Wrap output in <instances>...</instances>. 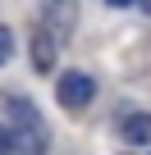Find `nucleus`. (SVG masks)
<instances>
[{"instance_id":"nucleus-1","label":"nucleus","mask_w":151,"mask_h":155,"mask_svg":"<svg viewBox=\"0 0 151 155\" xmlns=\"http://www.w3.org/2000/svg\"><path fill=\"white\" fill-rule=\"evenodd\" d=\"M5 110H9V146H14V155H50V128L37 114V105L23 101V96H9Z\"/></svg>"},{"instance_id":"nucleus-2","label":"nucleus","mask_w":151,"mask_h":155,"mask_svg":"<svg viewBox=\"0 0 151 155\" xmlns=\"http://www.w3.org/2000/svg\"><path fill=\"white\" fill-rule=\"evenodd\" d=\"M37 28H46L64 46L78 28V0H37Z\"/></svg>"},{"instance_id":"nucleus-3","label":"nucleus","mask_w":151,"mask_h":155,"mask_svg":"<svg viewBox=\"0 0 151 155\" xmlns=\"http://www.w3.org/2000/svg\"><path fill=\"white\" fill-rule=\"evenodd\" d=\"M55 101H60L64 110H73V114L87 110V105L96 101V78H92V73H78V68H69L60 82H55Z\"/></svg>"},{"instance_id":"nucleus-4","label":"nucleus","mask_w":151,"mask_h":155,"mask_svg":"<svg viewBox=\"0 0 151 155\" xmlns=\"http://www.w3.org/2000/svg\"><path fill=\"white\" fill-rule=\"evenodd\" d=\"M28 59H32V73H50L60 64V41L46 32V28H32V41H28Z\"/></svg>"},{"instance_id":"nucleus-5","label":"nucleus","mask_w":151,"mask_h":155,"mask_svg":"<svg viewBox=\"0 0 151 155\" xmlns=\"http://www.w3.org/2000/svg\"><path fill=\"white\" fill-rule=\"evenodd\" d=\"M119 141H128L133 150H151V114H124Z\"/></svg>"},{"instance_id":"nucleus-6","label":"nucleus","mask_w":151,"mask_h":155,"mask_svg":"<svg viewBox=\"0 0 151 155\" xmlns=\"http://www.w3.org/2000/svg\"><path fill=\"white\" fill-rule=\"evenodd\" d=\"M9 55H14V32L0 23V64H9Z\"/></svg>"},{"instance_id":"nucleus-7","label":"nucleus","mask_w":151,"mask_h":155,"mask_svg":"<svg viewBox=\"0 0 151 155\" xmlns=\"http://www.w3.org/2000/svg\"><path fill=\"white\" fill-rule=\"evenodd\" d=\"M0 155H14V146H9V128H0Z\"/></svg>"},{"instance_id":"nucleus-8","label":"nucleus","mask_w":151,"mask_h":155,"mask_svg":"<svg viewBox=\"0 0 151 155\" xmlns=\"http://www.w3.org/2000/svg\"><path fill=\"white\" fill-rule=\"evenodd\" d=\"M105 5H115V9H128V5H142V0H105Z\"/></svg>"},{"instance_id":"nucleus-9","label":"nucleus","mask_w":151,"mask_h":155,"mask_svg":"<svg viewBox=\"0 0 151 155\" xmlns=\"http://www.w3.org/2000/svg\"><path fill=\"white\" fill-rule=\"evenodd\" d=\"M142 9H146V14H151V0H142Z\"/></svg>"}]
</instances>
